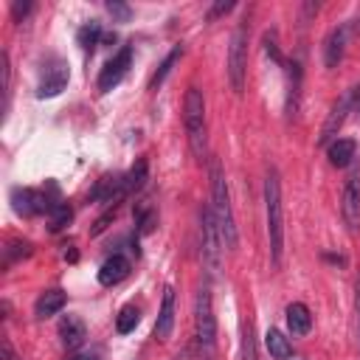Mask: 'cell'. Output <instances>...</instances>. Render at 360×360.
Here are the masks:
<instances>
[{
	"instance_id": "obj_30",
	"label": "cell",
	"mask_w": 360,
	"mask_h": 360,
	"mask_svg": "<svg viewBox=\"0 0 360 360\" xmlns=\"http://www.w3.org/2000/svg\"><path fill=\"white\" fill-rule=\"evenodd\" d=\"M354 318H357V340H360V276L354 281Z\"/></svg>"
},
{
	"instance_id": "obj_24",
	"label": "cell",
	"mask_w": 360,
	"mask_h": 360,
	"mask_svg": "<svg viewBox=\"0 0 360 360\" xmlns=\"http://www.w3.org/2000/svg\"><path fill=\"white\" fill-rule=\"evenodd\" d=\"M143 180H146V160L141 158V160L129 169V174H124V186H127V191H138V188L143 186Z\"/></svg>"
},
{
	"instance_id": "obj_18",
	"label": "cell",
	"mask_w": 360,
	"mask_h": 360,
	"mask_svg": "<svg viewBox=\"0 0 360 360\" xmlns=\"http://www.w3.org/2000/svg\"><path fill=\"white\" fill-rule=\"evenodd\" d=\"M287 326H290L292 335H307V332H309V326H312V315H309L307 304L295 301V304L287 307Z\"/></svg>"
},
{
	"instance_id": "obj_8",
	"label": "cell",
	"mask_w": 360,
	"mask_h": 360,
	"mask_svg": "<svg viewBox=\"0 0 360 360\" xmlns=\"http://www.w3.org/2000/svg\"><path fill=\"white\" fill-rule=\"evenodd\" d=\"M68 79H70V70H68V62L65 59H51L42 70V79L37 84V96L39 98H53L59 96L65 87H68Z\"/></svg>"
},
{
	"instance_id": "obj_19",
	"label": "cell",
	"mask_w": 360,
	"mask_h": 360,
	"mask_svg": "<svg viewBox=\"0 0 360 360\" xmlns=\"http://www.w3.org/2000/svg\"><path fill=\"white\" fill-rule=\"evenodd\" d=\"M264 346H267L270 357H276V360H290V357H292V346H290V340H287L278 329H267Z\"/></svg>"
},
{
	"instance_id": "obj_23",
	"label": "cell",
	"mask_w": 360,
	"mask_h": 360,
	"mask_svg": "<svg viewBox=\"0 0 360 360\" xmlns=\"http://www.w3.org/2000/svg\"><path fill=\"white\" fill-rule=\"evenodd\" d=\"M180 56H183V45H174V48L169 51V56H166V59L160 62V68L155 70V76L149 79V87H152V90H155V87H158V84H160V82H163V79L169 76V70H172V65H174V62H177Z\"/></svg>"
},
{
	"instance_id": "obj_17",
	"label": "cell",
	"mask_w": 360,
	"mask_h": 360,
	"mask_svg": "<svg viewBox=\"0 0 360 360\" xmlns=\"http://www.w3.org/2000/svg\"><path fill=\"white\" fill-rule=\"evenodd\" d=\"M68 304V295L62 292V290H45L39 298H37V304H34V315L37 318H51V315H56L62 307Z\"/></svg>"
},
{
	"instance_id": "obj_1",
	"label": "cell",
	"mask_w": 360,
	"mask_h": 360,
	"mask_svg": "<svg viewBox=\"0 0 360 360\" xmlns=\"http://www.w3.org/2000/svg\"><path fill=\"white\" fill-rule=\"evenodd\" d=\"M208 172H211V211H214L222 245L233 250L236 242H239V231H236V217H233V208H231V191H228V180H225L222 163L217 158H211Z\"/></svg>"
},
{
	"instance_id": "obj_7",
	"label": "cell",
	"mask_w": 360,
	"mask_h": 360,
	"mask_svg": "<svg viewBox=\"0 0 360 360\" xmlns=\"http://www.w3.org/2000/svg\"><path fill=\"white\" fill-rule=\"evenodd\" d=\"M194 323H197V340L202 349H214L217 340V318H214V307H211V292L208 287H202L197 292V309H194Z\"/></svg>"
},
{
	"instance_id": "obj_5",
	"label": "cell",
	"mask_w": 360,
	"mask_h": 360,
	"mask_svg": "<svg viewBox=\"0 0 360 360\" xmlns=\"http://www.w3.org/2000/svg\"><path fill=\"white\" fill-rule=\"evenodd\" d=\"M200 233H202V262L208 264V273H217L219 256H222V236H219V228H217L211 208L200 211Z\"/></svg>"
},
{
	"instance_id": "obj_2",
	"label": "cell",
	"mask_w": 360,
	"mask_h": 360,
	"mask_svg": "<svg viewBox=\"0 0 360 360\" xmlns=\"http://www.w3.org/2000/svg\"><path fill=\"white\" fill-rule=\"evenodd\" d=\"M264 211H267L270 259H273V264H278L281 262V245H284V214H281V183H278L276 169H270L264 177Z\"/></svg>"
},
{
	"instance_id": "obj_34",
	"label": "cell",
	"mask_w": 360,
	"mask_h": 360,
	"mask_svg": "<svg viewBox=\"0 0 360 360\" xmlns=\"http://www.w3.org/2000/svg\"><path fill=\"white\" fill-rule=\"evenodd\" d=\"M70 360H98V357L96 354H73Z\"/></svg>"
},
{
	"instance_id": "obj_32",
	"label": "cell",
	"mask_w": 360,
	"mask_h": 360,
	"mask_svg": "<svg viewBox=\"0 0 360 360\" xmlns=\"http://www.w3.org/2000/svg\"><path fill=\"white\" fill-rule=\"evenodd\" d=\"M0 354H3V360H20V357L14 354V349H11V343H8V340H3V343H0Z\"/></svg>"
},
{
	"instance_id": "obj_12",
	"label": "cell",
	"mask_w": 360,
	"mask_h": 360,
	"mask_svg": "<svg viewBox=\"0 0 360 360\" xmlns=\"http://www.w3.org/2000/svg\"><path fill=\"white\" fill-rule=\"evenodd\" d=\"M127 276H129V259L121 256V253L107 256L104 264L98 267V284H104V287H115V284H121Z\"/></svg>"
},
{
	"instance_id": "obj_10",
	"label": "cell",
	"mask_w": 360,
	"mask_h": 360,
	"mask_svg": "<svg viewBox=\"0 0 360 360\" xmlns=\"http://www.w3.org/2000/svg\"><path fill=\"white\" fill-rule=\"evenodd\" d=\"M129 65H132V48L124 45V48H121V51L101 68V73H98V90L107 93V90H112L115 84H121V79L127 76Z\"/></svg>"
},
{
	"instance_id": "obj_33",
	"label": "cell",
	"mask_w": 360,
	"mask_h": 360,
	"mask_svg": "<svg viewBox=\"0 0 360 360\" xmlns=\"http://www.w3.org/2000/svg\"><path fill=\"white\" fill-rule=\"evenodd\" d=\"M352 110H357V112H360V87H354V90H352Z\"/></svg>"
},
{
	"instance_id": "obj_9",
	"label": "cell",
	"mask_w": 360,
	"mask_h": 360,
	"mask_svg": "<svg viewBox=\"0 0 360 360\" xmlns=\"http://www.w3.org/2000/svg\"><path fill=\"white\" fill-rule=\"evenodd\" d=\"M51 205H53V202H51L42 191H37V188H22V186L11 188V208H14L20 217L48 214V211H51Z\"/></svg>"
},
{
	"instance_id": "obj_13",
	"label": "cell",
	"mask_w": 360,
	"mask_h": 360,
	"mask_svg": "<svg viewBox=\"0 0 360 360\" xmlns=\"http://www.w3.org/2000/svg\"><path fill=\"white\" fill-rule=\"evenodd\" d=\"M346 37H349V25H338V28H332L326 34V39H323V62H326V68H335L343 59Z\"/></svg>"
},
{
	"instance_id": "obj_16",
	"label": "cell",
	"mask_w": 360,
	"mask_h": 360,
	"mask_svg": "<svg viewBox=\"0 0 360 360\" xmlns=\"http://www.w3.org/2000/svg\"><path fill=\"white\" fill-rule=\"evenodd\" d=\"M59 338H62L65 349H79V346L84 343V338H87L84 323H82L76 315H65L62 323H59Z\"/></svg>"
},
{
	"instance_id": "obj_31",
	"label": "cell",
	"mask_w": 360,
	"mask_h": 360,
	"mask_svg": "<svg viewBox=\"0 0 360 360\" xmlns=\"http://www.w3.org/2000/svg\"><path fill=\"white\" fill-rule=\"evenodd\" d=\"M11 11H14V20H22V17L31 11V3H14Z\"/></svg>"
},
{
	"instance_id": "obj_15",
	"label": "cell",
	"mask_w": 360,
	"mask_h": 360,
	"mask_svg": "<svg viewBox=\"0 0 360 360\" xmlns=\"http://www.w3.org/2000/svg\"><path fill=\"white\" fill-rule=\"evenodd\" d=\"M326 155H329V163H332V166L343 169V166L354 163V158H357V143H354L352 138H338V141H332V143L326 146Z\"/></svg>"
},
{
	"instance_id": "obj_4",
	"label": "cell",
	"mask_w": 360,
	"mask_h": 360,
	"mask_svg": "<svg viewBox=\"0 0 360 360\" xmlns=\"http://www.w3.org/2000/svg\"><path fill=\"white\" fill-rule=\"evenodd\" d=\"M245 73H248V25H239L228 48V79L236 93L245 90Z\"/></svg>"
},
{
	"instance_id": "obj_3",
	"label": "cell",
	"mask_w": 360,
	"mask_h": 360,
	"mask_svg": "<svg viewBox=\"0 0 360 360\" xmlns=\"http://www.w3.org/2000/svg\"><path fill=\"white\" fill-rule=\"evenodd\" d=\"M183 127L188 135V146L194 158L205 155V98L200 93V87H188L186 90V101H183Z\"/></svg>"
},
{
	"instance_id": "obj_20",
	"label": "cell",
	"mask_w": 360,
	"mask_h": 360,
	"mask_svg": "<svg viewBox=\"0 0 360 360\" xmlns=\"http://www.w3.org/2000/svg\"><path fill=\"white\" fill-rule=\"evenodd\" d=\"M70 217H73V211H70L68 202H53L51 211H48V231H53V233L62 231L70 222Z\"/></svg>"
},
{
	"instance_id": "obj_21",
	"label": "cell",
	"mask_w": 360,
	"mask_h": 360,
	"mask_svg": "<svg viewBox=\"0 0 360 360\" xmlns=\"http://www.w3.org/2000/svg\"><path fill=\"white\" fill-rule=\"evenodd\" d=\"M138 321H141L138 307H135V304H127V307H121V312H118V318H115V329H118L121 335H129V332L138 326Z\"/></svg>"
},
{
	"instance_id": "obj_6",
	"label": "cell",
	"mask_w": 360,
	"mask_h": 360,
	"mask_svg": "<svg viewBox=\"0 0 360 360\" xmlns=\"http://www.w3.org/2000/svg\"><path fill=\"white\" fill-rule=\"evenodd\" d=\"M340 214H343V222L349 225V231H357L360 228V160L357 158H354V163L349 169L346 186H343Z\"/></svg>"
},
{
	"instance_id": "obj_25",
	"label": "cell",
	"mask_w": 360,
	"mask_h": 360,
	"mask_svg": "<svg viewBox=\"0 0 360 360\" xmlns=\"http://www.w3.org/2000/svg\"><path fill=\"white\" fill-rule=\"evenodd\" d=\"M239 360H256V340H253V326L245 323V332H242V354Z\"/></svg>"
},
{
	"instance_id": "obj_22",
	"label": "cell",
	"mask_w": 360,
	"mask_h": 360,
	"mask_svg": "<svg viewBox=\"0 0 360 360\" xmlns=\"http://www.w3.org/2000/svg\"><path fill=\"white\" fill-rule=\"evenodd\" d=\"M104 34H101V25L93 20V22H87V25H82L79 28V34H76V39H79V45L84 48V51H93L96 45H98V39H101Z\"/></svg>"
},
{
	"instance_id": "obj_28",
	"label": "cell",
	"mask_w": 360,
	"mask_h": 360,
	"mask_svg": "<svg viewBox=\"0 0 360 360\" xmlns=\"http://www.w3.org/2000/svg\"><path fill=\"white\" fill-rule=\"evenodd\" d=\"M107 11H110L118 22H127V20L132 17V8H129L127 3H107Z\"/></svg>"
},
{
	"instance_id": "obj_29",
	"label": "cell",
	"mask_w": 360,
	"mask_h": 360,
	"mask_svg": "<svg viewBox=\"0 0 360 360\" xmlns=\"http://www.w3.org/2000/svg\"><path fill=\"white\" fill-rule=\"evenodd\" d=\"M231 8H233V3H217V6H211V8H208V20H217V17L228 14Z\"/></svg>"
},
{
	"instance_id": "obj_11",
	"label": "cell",
	"mask_w": 360,
	"mask_h": 360,
	"mask_svg": "<svg viewBox=\"0 0 360 360\" xmlns=\"http://www.w3.org/2000/svg\"><path fill=\"white\" fill-rule=\"evenodd\" d=\"M349 110H352V90H349L343 98H338L335 107L329 110V115H326V121H323V127H321V138H318L321 146H329L332 141H338V129L343 127Z\"/></svg>"
},
{
	"instance_id": "obj_14",
	"label": "cell",
	"mask_w": 360,
	"mask_h": 360,
	"mask_svg": "<svg viewBox=\"0 0 360 360\" xmlns=\"http://www.w3.org/2000/svg\"><path fill=\"white\" fill-rule=\"evenodd\" d=\"M174 329V287H166L163 290V301H160V312H158V321H155V338L158 340H166Z\"/></svg>"
},
{
	"instance_id": "obj_26",
	"label": "cell",
	"mask_w": 360,
	"mask_h": 360,
	"mask_svg": "<svg viewBox=\"0 0 360 360\" xmlns=\"http://www.w3.org/2000/svg\"><path fill=\"white\" fill-rule=\"evenodd\" d=\"M0 70H3V107H8V87H11V65H8V53H0Z\"/></svg>"
},
{
	"instance_id": "obj_27",
	"label": "cell",
	"mask_w": 360,
	"mask_h": 360,
	"mask_svg": "<svg viewBox=\"0 0 360 360\" xmlns=\"http://www.w3.org/2000/svg\"><path fill=\"white\" fill-rule=\"evenodd\" d=\"M28 253H31V245H28V242H11V245L6 248V262L11 264L17 256H28Z\"/></svg>"
}]
</instances>
